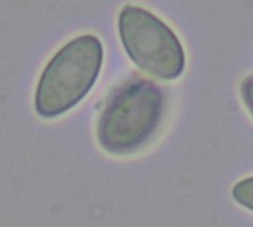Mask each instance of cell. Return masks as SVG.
I'll list each match as a JSON object with an SVG mask.
<instances>
[{
    "label": "cell",
    "mask_w": 253,
    "mask_h": 227,
    "mask_svg": "<svg viewBox=\"0 0 253 227\" xmlns=\"http://www.w3.org/2000/svg\"><path fill=\"white\" fill-rule=\"evenodd\" d=\"M165 89L151 78L132 74L105 99L96 120V140L111 155H130L157 133L166 114Z\"/></svg>",
    "instance_id": "1"
},
{
    "label": "cell",
    "mask_w": 253,
    "mask_h": 227,
    "mask_svg": "<svg viewBox=\"0 0 253 227\" xmlns=\"http://www.w3.org/2000/svg\"><path fill=\"white\" fill-rule=\"evenodd\" d=\"M104 62V46L92 32L65 41L43 66L34 108L43 118H55L76 106L95 86Z\"/></svg>",
    "instance_id": "2"
},
{
    "label": "cell",
    "mask_w": 253,
    "mask_h": 227,
    "mask_svg": "<svg viewBox=\"0 0 253 227\" xmlns=\"http://www.w3.org/2000/svg\"><path fill=\"white\" fill-rule=\"evenodd\" d=\"M122 44L130 61L144 72L175 80L185 68V50L172 27L147 7L127 3L117 18Z\"/></svg>",
    "instance_id": "3"
},
{
    "label": "cell",
    "mask_w": 253,
    "mask_h": 227,
    "mask_svg": "<svg viewBox=\"0 0 253 227\" xmlns=\"http://www.w3.org/2000/svg\"><path fill=\"white\" fill-rule=\"evenodd\" d=\"M231 196L237 204L253 211V176L239 180L231 188Z\"/></svg>",
    "instance_id": "4"
},
{
    "label": "cell",
    "mask_w": 253,
    "mask_h": 227,
    "mask_svg": "<svg viewBox=\"0 0 253 227\" xmlns=\"http://www.w3.org/2000/svg\"><path fill=\"white\" fill-rule=\"evenodd\" d=\"M240 95H242V99H243L248 111L253 117V74L243 78V81L240 84Z\"/></svg>",
    "instance_id": "5"
}]
</instances>
